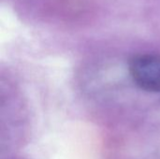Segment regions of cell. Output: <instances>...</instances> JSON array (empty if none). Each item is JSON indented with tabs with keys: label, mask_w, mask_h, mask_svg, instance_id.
<instances>
[{
	"label": "cell",
	"mask_w": 160,
	"mask_h": 159,
	"mask_svg": "<svg viewBox=\"0 0 160 159\" xmlns=\"http://www.w3.org/2000/svg\"><path fill=\"white\" fill-rule=\"evenodd\" d=\"M129 70L134 82L141 89L152 93H160L159 55H137L131 60Z\"/></svg>",
	"instance_id": "1"
}]
</instances>
